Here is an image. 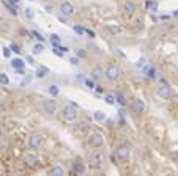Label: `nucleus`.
<instances>
[{
    "label": "nucleus",
    "instance_id": "a211bd4d",
    "mask_svg": "<svg viewBox=\"0 0 178 176\" xmlns=\"http://www.w3.org/2000/svg\"><path fill=\"white\" fill-rule=\"evenodd\" d=\"M51 175H55V176H63L65 175V170L62 167H52L51 168Z\"/></svg>",
    "mask_w": 178,
    "mask_h": 176
},
{
    "label": "nucleus",
    "instance_id": "c9c22d12",
    "mask_svg": "<svg viewBox=\"0 0 178 176\" xmlns=\"http://www.w3.org/2000/svg\"><path fill=\"white\" fill-rule=\"evenodd\" d=\"M3 55H5V57H10V49H5V50H3Z\"/></svg>",
    "mask_w": 178,
    "mask_h": 176
},
{
    "label": "nucleus",
    "instance_id": "4c0bfd02",
    "mask_svg": "<svg viewBox=\"0 0 178 176\" xmlns=\"http://www.w3.org/2000/svg\"><path fill=\"white\" fill-rule=\"evenodd\" d=\"M102 91H104V90L101 87H96V93H102Z\"/></svg>",
    "mask_w": 178,
    "mask_h": 176
},
{
    "label": "nucleus",
    "instance_id": "e433bc0d",
    "mask_svg": "<svg viewBox=\"0 0 178 176\" xmlns=\"http://www.w3.org/2000/svg\"><path fill=\"white\" fill-rule=\"evenodd\" d=\"M27 62H28L30 65H33V63H35V62H33V58H32V57H27Z\"/></svg>",
    "mask_w": 178,
    "mask_h": 176
},
{
    "label": "nucleus",
    "instance_id": "c756f323",
    "mask_svg": "<svg viewBox=\"0 0 178 176\" xmlns=\"http://www.w3.org/2000/svg\"><path fill=\"white\" fill-rule=\"evenodd\" d=\"M10 49L13 50L14 53H19V52H21V47L17 46V44H11V46H10Z\"/></svg>",
    "mask_w": 178,
    "mask_h": 176
},
{
    "label": "nucleus",
    "instance_id": "72a5a7b5",
    "mask_svg": "<svg viewBox=\"0 0 178 176\" xmlns=\"http://www.w3.org/2000/svg\"><path fill=\"white\" fill-rule=\"evenodd\" d=\"M28 82H30V77H27V79H25V80H24V82H22L21 85H22V87H25V85H27Z\"/></svg>",
    "mask_w": 178,
    "mask_h": 176
},
{
    "label": "nucleus",
    "instance_id": "dca6fc26",
    "mask_svg": "<svg viewBox=\"0 0 178 176\" xmlns=\"http://www.w3.org/2000/svg\"><path fill=\"white\" fill-rule=\"evenodd\" d=\"M91 77H93L95 80H96V79H101V77H102V69L99 68V66L93 68V71H91Z\"/></svg>",
    "mask_w": 178,
    "mask_h": 176
},
{
    "label": "nucleus",
    "instance_id": "f704fd0d",
    "mask_svg": "<svg viewBox=\"0 0 178 176\" xmlns=\"http://www.w3.org/2000/svg\"><path fill=\"white\" fill-rule=\"evenodd\" d=\"M8 3L10 5H16V3H19V0H8Z\"/></svg>",
    "mask_w": 178,
    "mask_h": 176
},
{
    "label": "nucleus",
    "instance_id": "f8f14e48",
    "mask_svg": "<svg viewBox=\"0 0 178 176\" xmlns=\"http://www.w3.org/2000/svg\"><path fill=\"white\" fill-rule=\"evenodd\" d=\"M134 11H136V7H134L132 2H125L123 5H121V13H123L125 16H131Z\"/></svg>",
    "mask_w": 178,
    "mask_h": 176
},
{
    "label": "nucleus",
    "instance_id": "1a4fd4ad",
    "mask_svg": "<svg viewBox=\"0 0 178 176\" xmlns=\"http://www.w3.org/2000/svg\"><path fill=\"white\" fill-rule=\"evenodd\" d=\"M88 142L91 146H95V148H101L102 145H104V138L101 134H98V132H95V134H91L88 137Z\"/></svg>",
    "mask_w": 178,
    "mask_h": 176
},
{
    "label": "nucleus",
    "instance_id": "a19ab883",
    "mask_svg": "<svg viewBox=\"0 0 178 176\" xmlns=\"http://www.w3.org/2000/svg\"><path fill=\"white\" fill-rule=\"evenodd\" d=\"M0 99H2V96H0Z\"/></svg>",
    "mask_w": 178,
    "mask_h": 176
},
{
    "label": "nucleus",
    "instance_id": "f3484780",
    "mask_svg": "<svg viewBox=\"0 0 178 176\" xmlns=\"http://www.w3.org/2000/svg\"><path fill=\"white\" fill-rule=\"evenodd\" d=\"M115 101L118 102L120 105H123V107L126 105V98H125L123 93H117V94H115Z\"/></svg>",
    "mask_w": 178,
    "mask_h": 176
},
{
    "label": "nucleus",
    "instance_id": "c85d7f7f",
    "mask_svg": "<svg viewBox=\"0 0 178 176\" xmlns=\"http://www.w3.org/2000/svg\"><path fill=\"white\" fill-rule=\"evenodd\" d=\"M25 17H27V19H33V10L32 8L25 10Z\"/></svg>",
    "mask_w": 178,
    "mask_h": 176
},
{
    "label": "nucleus",
    "instance_id": "5701e85b",
    "mask_svg": "<svg viewBox=\"0 0 178 176\" xmlns=\"http://www.w3.org/2000/svg\"><path fill=\"white\" fill-rule=\"evenodd\" d=\"M147 7L150 8V11H156V10H158V3H156V2H151V0H150V2H147Z\"/></svg>",
    "mask_w": 178,
    "mask_h": 176
},
{
    "label": "nucleus",
    "instance_id": "6e6552de",
    "mask_svg": "<svg viewBox=\"0 0 178 176\" xmlns=\"http://www.w3.org/2000/svg\"><path fill=\"white\" fill-rule=\"evenodd\" d=\"M60 11H62V16L65 17H71V16H74V5L70 3V2H65L60 5Z\"/></svg>",
    "mask_w": 178,
    "mask_h": 176
},
{
    "label": "nucleus",
    "instance_id": "b1692460",
    "mask_svg": "<svg viewBox=\"0 0 178 176\" xmlns=\"http://www.w3.org/2000/svg\"><path fill=\"white\" fill-rule=\"evenodd\" d=\"M147 76H148L150 79H155L156 77V69L155 68H150L148 71H147Z\"/></svg>",
    "mask_w": 178,
    "mask_h": 176
},
{
    "label": "nucleus",
    "instance_id": "f03ea898",
    "mask_svg": "<svg viewBox=\"0 0 178 176\" xmlns=\"http://www.w3.org/2000/svg\"><path fill=\"white\" fill-rule=\"evenodd\" d=\"M63 118L66 120V121H74L76 118H77V108L74 107V105H66V107H63Z\"/></svg>",
    "mask_w": 178,
    "mask_h": 176
},
{
    "label": "nucleus",
    "instance_id": "aec40b11",
    "mask_svg": "<svg viewBox=\"0 0 178 176\" xmlns=\"http://www.w3.org/2000/svg\"><path fill=\"white\" fill-rule=\"evenodd\" d=\"M43 50H44V46H43V44H40V42H38V44H35V46H33V53H35V55H38V53H41Z\"/></svg>",
    "mask_w": 178,
    "mask_h": 176
},
{
    "label": "nucleus",
    "instance_id": "ddd939ff",
    "mask_svg": "<svg viewBox=\"0 0 178 176\" xmlns=\"http://www.w3.org/2000/svg\"><path fill=\"white\" fill-rule=\"evenodd\" d=\"M24 162H25V165H28V167H35L36 162H38V157H36L35 154H25Z\"/></svg>",
    "mask_w": 178,
    "mask_h": 176
},
{
    "label": "nucleus",
    "instance_id": "2f4dec72",
    "mask_svg": "<svg viewBox=\"0 0 178 176\" xmlns=\"http://www.w3.org/2000/svg\"><path fill=\"white\" fill-rule=\"evenodd\" d=\"M32 35L35 36V38H38L40 41H44V38H43V36H41V35H40L38 32H32Z\"/></svg>",
    "mask_w": 178,
    "mask_h": 176
},
{
    "label": "nucleus",
    "instance_id": "0eeeda50",
    "mask_svg": "<svg viewBox=\"0 0 178 176\" xmlns=\"http://www.w3.org/2000/svg\"><path fill=\"white\" fill-rule=\"evenodd\" d=\"M102 162H104V156L99 153H96L90 157V167L95 168V170H99L102 167Z\"/></svg>",
    "mask_w": 178,
    "mask_h": 176
},
{
    "label": "nucleus",
    "instance_id": "7ed1b4c3",
    "mask_svg": "<svg viewBox=\"0 0 178 176\" xmlns=\"http://www.w3.org/2000/svg\"><path fill=\"white\" fill-rule=\"evenodd\" d=\"M28 146L32 149H41L43 146H44V137L43 135H32L28 140Z\"/></svg>",
    "mask_w": 178,
    "mask_h": 176
},
{
    "label": "nucleus",
    "instance_id": "bb28decb",
    "mask_svg": "<svg viewBox=\"0 0 178 176\" xmlns=\"http://www.w3.org/2000/svg\"><path fill=\"white\" fill-rule=\"evenodd\" d=\"M106 102H107V104H115V96L107 94V96H106Z\"/></svg>",
    "mask_w": 178,
    "mask_h": 176
},
{
    "label": "nucleus",
    "instance_id": "473e14b6",
    "mask_svg": "<svg viewBox=\"0 0 178 176\" xmlns=\"http://www.w3.org/2000/svg\"><path fill=\"white\" fill-rule=\"evenodd\" d=\"M70 62H71V65H74V66H76V65H77V63H79V60H77V58H76V57H73V58H71V60H70Z\"/></svg>",
    "mask_w": 178,
    "mask_h": 176
},
{
    "label": "nucleus",
    "instance_id": "9b49d317",
    "mask_svg": "<svg viewBox=\"0 0 178 176\" xmlns=\"http://www.w3.org/2000/svg\"><path fill=\"white\" fill-rule=\"evenodd\" d=\"M71 173H74V175H84V173H85V165H84L81 160L73 162V165H71Z\"/></svg>",
    "mask_w": 178,
    "mask_h": 176
},
{
    "label": "nucleus",
    "instance_id": "393cba45",
    "mask_svg": "<svg viewBox=\"0 0 178 176\" xmlns=\"http://www.w3.org/2000/svg\"><path fill=\"white\" fill-rule=\"evenodd\" d=\"M95 118H96L98 121H102V120H104V118H106V117H104V113H102V112H99V110H96V112H95Z\"/></svg>",
    "mask_w": 178,
    "mask_h": 176
},
{
    "label": "nucleus",
    "instance_id": "f257e3e1",
    "mask_svg": "<svg viewBox=\"0 0 178 176\" xmlns=\"http://www.w3.org/2000/svg\"><path fill=\"white\" fill-rule=\"evenodd\" d=\"M120 74H121V71H120L118 66H115V65H109L107 68H106V72H104V76H106L107 80H110V82L118 80Z\"/></svg>",
    "mask_w": 178,
    "mask_h": 176
},
{
    "label": "nucleus",
    "instance_id": "9d476101",
    "mask_svg": "<svg viewBox=\"0 0 178 176\" xmlns=\"http://www.w3.org/2000/svg\"><path fill=\"white\" fill-rule=\"evenodd\" d=\"M43 107H44V112L47 115H54L57 112V104H55L54 99H44L43 101Z\"/></svg>",
    "mask_w": 178,
    "mask_h": 176
},
{
    "label": "nucleus",
    "instance_id": "412c9836",
    "mask_svg": "<svg viewBox=\"0 0 178 176\" xmlns=\"http://www.w3.org/2000/svg\"><path fill=\"white\" fill-rule=\"evenodd\" d=\"M49 93L52 96H58V87L57 85H51V87H49Z\"/></svg>",
    "mask_w": 178,
    "mask_h": 176
},
{
    "label": "nucleus",
    "instance_id": "6ab92c4d",
    "mask_svg": "<svg viewBox=\"0 0 178 176\" xmlns=\"http://www.w3.org/2000/svg\"><path fill=\"white\" fill-rule=\"evenodd\" d=\"M0 83L2 85H8L10 83V79L7 76V72H0Z\"/></svg>",
    "mask_w": 178,
    "mask_h": 176
},
{
    "label": "nucleus",
    "instance_id": "20e7f679",
    "mask_svg": "<svg viewBox=\"0 0 178 176\" xmlns=\"http://www.w3.org/2000/svg\"><path fill=\"white\" fill-rule=\"evenodd\" d=\"M131 110H132L134 115H142V113L145 112V102H144L142 99H139V98L132 99V102H131Z\"/></svg>",
    "mask_w": 178,
    "mask_h": 176
},
{
    "label": "nucleus",
    "instance_id": "a878e982",
    "mask_svg": "<svg viewBox=\"0 0 178 176\" xmlns=\"http://www.w3.org/2000/svg\"><path fill=\"white\" fill-rule=\"evenodd\" d=\"M84 82H85V85H87V88H90V90H91V88H95V82L91 80V79H85Z\"/></svg>",
    "mask_w": 178,
    "mask_h": 176
},
{
    "label": "nucleus",
    "instance_id": "7c9ffc66",
    "mask_svg": "<svg viewBox=\"0 0 178 176\" xmlns=\"http://www.w3.org/2000/svg\"><path fill=\"white\" fill-rule=\"evenodd\" d=\"M85 35H88L90 38H95V32H93V30H90V28H85Z\"/></svg>",
    "mask_w": 178,
    "mask_h": 176
},
{
    "label": "nucleus",
    "instance_id": "39448f33",
    "mask_svg": "<svg viewBox=\"0 0 178 176\" xmlns=\"http://www.w3.org/2000/svg\"><path fill=\"white\" fill-rule=\"evenodd\" d=\"M156 93H158V96L161 99H170L172 98V90H170V87H169L167 83L159 85L158 90H156Z\"/></svg>",
    "mask_w": 178,
    "mask_h": 176
},
{
    "label": "nucleus",
    "instance_id": "2eb2a0df",
    "mask_svg": "<svg viewBox=\"0 0 178 176\" xmlns=\"http://www.w3.org/2000/svg\"><path fill=\"white\" fill-rule=\"evenodd\" d=\"M35 74H36V77H38V79H44V77H46V74H49V69H47V68H44V66H40V68L36 69Z\"/></svg>",
    "mask_w": 178,
    "mask_h": 176
},
{
    "label": "nucleus",
    "instance_id": "cd10ccee",
    "mask_svg": "<svg viewBox=\"0 0 178 176\" xmlns=\"http://www.w3.org/2000/svg\"><path fill=\"white\" fill-rule=\"evenodd\" d=\"M51 42H60V35L52 33V35H51Z\"/></svg>",
    "mask_w": 178,
    "mask_h": 176
},
{
    "label": "nucleus",
    "instance_id": "58836bf2",
    "mask_svg": "<svg viewBox=\"0 0 178 176\" xmlns=\"http://www.w3.org/2000/svg\"><path fill=\"white\" fill-rule=\"evenodd\" d=\"M118 113H120V117H123V115H125V110H123V108H120Z\"/></svg>",
    "mask_w": 178,
    "mask_h": 176
},
{
    "label": "nucleus",
    "instance_id": "423d86ee",
    "mask_svg": "<svg viewBox=\"0 0 178 176\" xmlns=\"http://www.w3.org/2000/svg\"><path fill=\"white\" fill-rule=\"evenodd\" d=\"M115 154L120 160H126L129 157V146L128 145H120V146L115 148Z\"/></svg>",
    "mask_w": 178,
    "mask_h": 176
},
{
    "label": "nucleus",
    "instance_id": "4468645a",
    "mask_svg": "<svg viewBox=\"0 0 178 176\" xmlns=\"http://www.w3.org/2000/svg\"><path fill=\"white\" fill-rule=\"evenodd\" d=\"M24 65H25V62H22L19 57H16V58L11 60V66H13L14 69H22V68H24Z\"/></svg>",
    "mask_w": 178,
    "mask_h": 176
},
{
    "label": "nucleus",
    "instance_id": "ea45409f",
    "mask_svg": "<svg viewBox=\"0 0 178 176\" xmlns=\"http://www.w3.org/2000/svg\"><path fill=\"white\" fill-rule=\"evenodd\" d=\"M174 17H178V10H177V11H174Z\"/></svg>",
    "mask_w": 178,
    "mask_h": 176
},
{
    "label": "nucleus",
    "instance_id": "4be33fe9",
    "mask_svg": "<svg viewBox=\"0 0 178 176\" xmlns=\"http://www.w3.org/2000/svg\"><path fill=\"white\" fill-rule=\"evenodd\" d=\"M74 32H76L79 36H82V35H85V28L81 27V25H74Z\"/></svg>",
    "mask_w": 178,
    "mask_h": 176
}]
</instances>
